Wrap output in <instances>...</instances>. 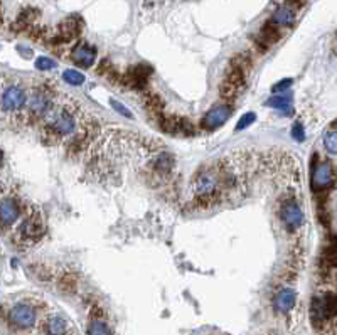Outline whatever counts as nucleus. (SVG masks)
Wrapping results in <instances>:
<instances>
[{
    "instance_id": "1",
    "label": "nucleus",
    "mask_w": 337,
    "mask_h": 335,
    "mask_svg": "<svg viewBox=\"0 0 337 335\" xmlns=\"http://www.w3.org/2000/svg\"><path fill=\"white\" fill-rule=\"evenodd\" d=\"M81 127V110L80 106L74 105L72 101H59L56 103L51 113L43 120V135L44 143L56 145L59 142H64L66 138H71L76 135L74 140H78V133Z\"/></svg>"
},
{
    "instance_id": "2",
    "label": "nucleus",
    "mask_w": 337,
    "mask_h": 335,
    "mask_svg": "<svg viewBox=\"0 0 337 335\" xmlns=\"http://www.w3.org/2000/svg\"><path fill=\"white\" fill-rule=\"evenodd\" d=\"M54 98L53 91L48 85H38L32 86L27 93V103H25V116L32 121H43L49 115L51 110L54 108Z\"/></svg>"
},
{
    "instance_id": "3",
    "label": "nucleus",
    "mask_w": 337,
    "mask_h": 335,
    "mask_svg": "<svg viewBox=\"0 0 337 335\" xmlns=\"http://www.w3.org/2000/svg\"><path fill=\"white\" fill-rule=\"evenodd\" d=\"M43 233H44L43 218H41L39 211H34V213L27 214V218H25L17 228V233H15V243L24 244V246L35 244L41 239Z\"/></svg>"
},
{
    "instance_id": "4",
    "label": "nucleus",
    "mask_w": 337,
    "mask_h": 335,
    "mask_svg": "<svg viewBox=\"0 0 337 335\" xmlns=\"http://www.w3.org/2000/svg\"><path fill=\"white\" fill-rule=\"evenodd\" d=\"M27 103V91L19 85H9L2 93V111L4 115H14L25 108Z\"/></svg>"
},
{
    "instance_id": "5",
    "label": "nucleus",
    "mask_w": 337,
    "mask_h": 335,
    "mask_svg": "<svg viewBox=\"0 0 337 335\" xmlns=\"http://www.w3.org/2000/svg\"><path fill=\"white\" fill-rule=\"evenodd\" d=\"M280 214H282V221L283 226L287 228L288 233H295L302 228L304 224V213L302 207L295 202V200H287V202L282 204V209H280Z\"/></svg>"
},
{
    "instance_id": "6",
    "label": "nucleus",
    "mask_w": 337,
    "mask_h": 335,
    "mask_svg": "<svg viewBox=\"0 0 337 335\" xmlns=\"http://www.w3.org/2000/svg\"><path fill=\"white\" fill-rule=\"evenodd\" d=\"M334 180H335V170L332 163L327 160H320L319 163H315L312 172V189L315 192L327 189L329 185H332Z\"/></svg>"
},
{
    "instance_id": "7",
    "label": "nucleus",
    "mask_w": 337,
    "mask_h": 335,
    "mask_svg": "<svg viewBox=\"0 0 337 335\" xmlns=\"http://www.w3.org/2000/svg\"><path fill=\"white\" fill-rule=\"evenodd\" d=\"M231 115H233V110L230 105L214 106L204 115L201 125H202V128H206V130H216V128L224 125V123L231 118Z\"/></svg>"
},
{
    "instance_id": "8",
    "label": "nucleus",
    "mask_w": 337,
    "mask_h": 335,
    "mask_svg": "<svg viewBox=\"0 0 337 335\" xmlns=\"http://www.w3.org/2000/svg\"><path fill=\"white\" fill-rule=\"evenodd\" d=\"M80 32H81L80 20H78V17H69V19H66L64 22L59 24V27L56 29L53 40L54 43H59V44H67L69 40L78 37Z\"/></svg>"
},
{
    "instance_id": "9",
    "label": "nucleus",
    "mask_w": 337,
    "mask_h": 335,
    "mask_svg": "<svg viewBox=\"0 0 337 335\" xmlns=\"http://www.w3.org/2000/svg\"><path fill=\"white\" fill-rule=\"evenodd\" d=\"M295 303H297V293L292 288H282L273 297V310L277 313H288L293 310Z\"/></svg>"
},
{
    "instance_id": "10",
    "label": "nucleus",
    "mask_w": 337,
    "mask_h": 335,
    "mask_svg": "<svg viewBox=\"0 0 337 335\" xmlns=\"http://www.w3.org/2000/svg\"><path fill=\"white\" fill-rule=\"evenodd\" d=\"M71 59H72V63H76L78 66H83V68H90V66H93V63H95V59H96V49L93 48V46H90V44L81 43V44H78L74 49H72Z\"/></svg>"
},
{
    "instance_id": "11",
    "label": "nucleus",
    "mask_w": 337,
    "mask_h": 335,
    "mask_svg": "<svg viewBox=\"0 0 337 335\" xmlns=\"http://www.w3.org/2000/svg\"><path fill=\"white\" fill-rule=\"evenodd\" d=\"M297 20V7L290 4H283L282 7H278L275 10V14L272 15V24L277 25V27H292Z\"/></svg>"
},
{
    "instance_id": "12",
    "label": "nucleus",
    "mask_w": 337,
    "mask_h": 335,
    "mask_svg": "<svg viewBox=\"0 0 337 335\" xmlns=\"http://www.w3.org/2000/svg\"><path fill=\"white\" fill-rule=\"evenodd\" d=\"M20 216V204L14 197L2 199V224L4 228L12 226Z\"/></svg>"
},
{
    "instance_id": "13",
    "label": "nucleus",
    "mask_w": 337,
    "mask_h": 335,
    "mask_svg": "<svg viewBox=\"0 0 337 335\" xmlns=\"http://www.w3.org/2000/svg\"><path fill=\"white\" fill-rule=\"evenodd\" d=\"M268 106L272 108H277L280 110V113H283V115H292V96L290 95H278V96H273L270 98L267 101Z\"/></svg>"
},
{
    "instance_id": "14",
    "label": "nucleus",
    "mask_w": 337,
    "mask_h": 335,
    "mask_svg": "<svg viewBox=\"0 0 337 335\" xmlns=\"http://www.w3.org/2000/svg\"><path fill=\"white\" fill-rule=\"evenodd\" d=\"M63 78L66 83L71 86H80L85 83V76H83L80 71H74V69H66L63 73Z\"/></svg>"
},
{
    "instance_id": "15",
    "label": "nucleus",
    "mask_w": 337,
    "mask_h": 335,
    "mask_svg": "<svg viewBox=\"0 0 337 335\" xmlns=\"http://www.w3.org/2000/svg\"><path fill=\"white\" fill-rule=\"evenodd\" d=\"M324 147H325V150H327L329 153H334V155H337V130L325 133Z\"/></svg>"
},
{
    "instance_id": "16",
    "label": "nucleus",
    "mask_w": 337,
    "mask_h": 335,
    "mask_svg": "<svg viewBox=\"0 0 337 335\" xmlns=\"http://www.w3.org/2000/svg\"><path fill=\"white\" fill-rule=\"evenodd\" d=\"M255 120H256V115L255 113H245L241 118H240V121H238V125H236V130L240 132V130H245V128H248L251 125V123H255Z\"/></svg>"
},
{
    "instance_id": "17",
    "label": "nucleus",
    "mask_w": 337,
    "mask_h": 335,
    "mask_svg": "<svg viewBox=\"0 0 337 335\" xmlns=\"http://www.w3.org/2000/svg\"><path fill=\"white\" fill-rule=\"evenodd\" d=\"M35 68L41 71H49V69L56 68V61L49 59V58H39L38 61H35Z\"/></svg>"
},
{
    "instance_id": "18",
    "label": "nucleus",
    "mask_w": 337,
    "mask_h": 335,
    "mask_svg": "<svg viewBox=\"0 0 337 335\" xmlns=\"http://www.w3.org/2000/svg\"><path fill=\"white\" fill-rule=\"evenodd\" d=\"M292 135H293L295 140H298V142L304 140V138H305V132H304L302 123H295V127H293V130H292Z\"/></svg>"
},
{
    "instance_id": "19",
    "label": "nucleus",
    "mask_w": 337,
    "mask_h": 335,
    "mask_svg": "<svg viewBox=\"0 0 337 335\" xmlns=\"http://www.w3.org/2000/svg\"><path fill=\"white\" fill-rule=\"evenodd\" d=\"M290 85H292V79H283V81H280L278 85H275V86L272 88V91H273V93L283 91V90H287Z\"/></svg>"
},
{
    "instance_id": "20",
    "label": "nucleus",
    "mask_w": 337,
    "mask_h": 335,
    "mask_svg": "<svg viewBox=\"0 0 337 335\" xmlns=\"http://www.w3.org/2000/svg\"><path fill=\"white\" fill-rule=\"evenodd\" d=\"M111 106H115V108H117V111H118V113H122V115H125V116H128V118H130V116H132V113H130V111H128V110H127V108H125V106H123V105H118V103H117V101H111Z\"/></svg>"
},
{
    "instance_id": "21",
    "label": "nucleus",
    "mask_w": 337,
    "mask_h": 335,
    "mask_svg": "<svg viewBox=\"0 0 337 335\" xmlns=\"http://www.w3.org/2000/svg\"><path fill=\"white\" fill-rule=\"evenodd\" d=\"M285 4H290V5H293V7H300V5H304L305 4V0H287Z\"/></svg>"
}]
</instances>
